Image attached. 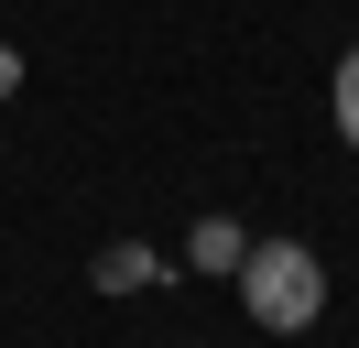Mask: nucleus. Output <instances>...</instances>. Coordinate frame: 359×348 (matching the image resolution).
<instances>
[{
    "label": "nucleus",
    "mask_w": 359,
    "mask_h": 348,
    "mask_svg": "<svg viewBox=\"0 0 359 348\" xmlns=\"http://www.w3.org/2000/svg\"><path fill=\"white\" fill-rule=\"evenodd\" d=\"M229 283H240V316L262 326V337H305V326L327 316V261H316L305 239H250Z\"/></svg>",
    "instance_id": "1"
},
{
    "label": "nucleus",
    "mask_w": 359,
    "mask_h": 348,
    "mask_svg": "<svg viewBox=\"0 0 359 348\" xmlns=\"http://www.w3.org/2000/svg\"><path fill=\"white\" fill-rule=\"evenodd\" d=\"M327 120H337V142L359 152V44L337 55V76H327Z\"/></svg>",
    "instance_id": "4"
},
{
    "label": "nucleus",
    "mask_w": 359,
    "mask_h": 348,
    "mask_svg": "<svg viewBox=\"0 0 359 348\" xmlns=\"http://www.w3.org/2000/svg\"><path fill=\"white\" fill-rule=\"evenodd\" d=\"M88 283L98 294H153V283H175V261H163L153 239H109V250L88 261Z\"/></svg>",
    "instance_id": "2"
},
{
    "label": "nucleus",
    "mask_w": 359,
    "mask_h": 348,
    "mask_svg": "<svg viewBox=\"0 0 359 348\" xmlns=\"http://www.w3.org/2000/svg\"><path fill=\"white\" fill-rule=\"evenodd\" d=\"M0 98H22V44H0Z\"/></svg>",
    "instance_id": "5"
},
{
    "label": "nucleus",
    "mask_w": 359,
    "mask_h": 348,
    "mask_svg": "<svg viewBox=\"0 0 359 348\" xmlns=\"http://www.w3.org/2000/svg\"><path fill=\"white\" fill-rule=\"evenodd\" d=\"M240 218H196V229H185V272H240Z\"/></svg>",
    "instance_id": "3"
}]
</instances>
